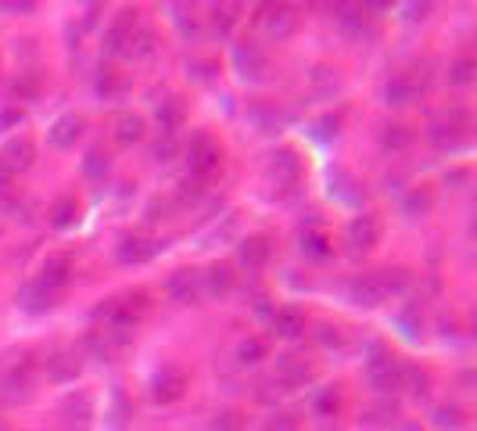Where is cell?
Returning a JSON list of instances; mask_svg holds the SVG:
<instances>
[{"instance_id": "obj_37", "label": "cell", "mask_w": 477, "mask_h": 431, "mask_svg": "<svg viewBox=\"0 0 477 431\" xmlns=\"http://www.w3.org/2000/svg\"><path fill=\"white\" fill-rule=\"evenodd\" d=\"M309 86L320 94V98H330L338 86H341V79H338V68H327V65H316L313 72H309Z\"/></svg>"}, {"instance_id": "obj_2", "label": "cell", "mask_w": 477, "mask_h": 431, "mask_svg": "<svg viewBox=\"0 0 477 431\" xmlns=\"http://www.w3.org/2000/svg\"><path fill=\"white\" fill-rule=\"evenodd\" d=\"M406 288V274L402 270H380V274H362L352 281L348 299L362 309H377L380 302H388V295Z\"/></svg>"}, {"instance_id": "obj_17", "label": "cell", "mask_w": 477, "mask_h": 431, "mask_svg": "<svg viewBox=\"0 0 477 431\" xmlns=\"http://www.w3.org/2000/svg\"><path fill=\"white\" fill-rule=\"evenodd\" d=\"M269 255H273V244H269L266 234H251V237H244V241L237 244V259H241V267H244L248 274H258V270L269 263Z\"/></svg>"}, {"instance_id": "obj_25", "label": "cell", "mask_w": 477, "mask_h": 431, "mask_svg": "<svg viewBox=\"0 0 477 431\" xmlns=\"http://www.w3.org/2000/svg\"><path fill=\"white\" fill-rule=\"evenodd\" d=\"M234 288V267L230 263H212L205 274H202V291L205 295H227Z\"/></svg>"}, {"instance_id": "obj_35", "label": "cell", "mask_w": 477, "mask_h": 431, "mask_svg": "<svg viewBox=\"0 0 477 431\" xmlns=\"http://www.w3.org/2000/svg\"><path fill=\"white\" fill-rule=\"evenodd\" d=\"M399 388H406L409 395L424 399L431 392V374L420 371V367H402V378H399Z\"/></svg>"}, {"instance_id": "obj_40", "label": "cell", "mask_w": 477, "mask_h": 431, "mask_svg": "<svg viewBox=\"0 0 477 431\" xmlns=\"http://www.w3.org/2000/svg\"><path fill=\"white\" fill-rule=\"evenodd\" d=\"M266 360V341L262 338H244L241 345H237V363L241 367H255V363H262Z\"/></svg>"}, {"instance_id": "obj_42", "label": "cell", "mask_w": 477, "mask_h": 431, "mask_svg": "<svg viewBox=\"0 0 477 431\" xmlns=\"http://www.w3.org/2000/svg\"><path fill=\"white\" fill-rule=\"evenodd\" d=\"M244 413L241 410H219L212 417V431H244Z\"/></svg>"}, {"instance_id": "obj_22", "label": "cell", "mask_w": 477, "mask_h": 431, "mask_svg": "<svg viewBox=\"0 0 477 431\" xmlns=\"http://www.w3.org/2000/svg\"><path fill=\"white\" fill-rule=\"evenodd\" d=\"M29 388H33V367L22 363V367H12L0 381V395L8 403H19V399H29Z\"/></svg>"}, {"instance_id": "obj_34", "label": "cell", "mask_w": 477, "mask_h": 431, "mask_svg": "<svg viewBox=\"0 0 477 431\" xmlns=\"http://www.w3.org/2000/svg\"><path fill=\"white\" fill-rule=\"evenodd\" d=\"M431 205H434V198H431V191H427V188H409V191H406V198H402V216L420 219V216H427V212H431Z\"/></svg>"}, {"instance_id": "obj_20", "label": "cell", "mask_w": 477, "mask_h": 431, "mask_svg": "<svg viewBox=\"0 0 477 431\" xmlns=\"http://www.w3.org/2000/svg\"><path fill=\"white\" fill-rule=\"evenodd\" d=\"M83 116H76V112H65V116H58L54 123H51V130H47V140L54 144V148H72L79 137H83Z\"/></svg>"}, {"instance_id": "obj_33", "label": "cell", "mask_w": 477, "mask_h": 431, "mask_svg": "<svg viewBox=\"0 0 477 431\" xmlns=\"http://www.w3.org/2000/svg\"><path fill=\"white\" fill-rule=\"evenodd\" d=\"M409 144H413V130H409V126H402V123H388L385 130H380V148L392 151V155L406 151Z\"/></svg>"}, {"instance_id": "obj_27", "label": "cell", "mask_w": 477, "mask_h": 431, "mask_svg": "<svg viewBox=\"0 0 477 431\" xmlns=\"http://www.w3.org/2000/svg\"><path fill=\"white\" fill-rule=\"evenodd\" d=\"M183 116H187V112H183V101H179V98H165V101L155 108V119H158V126H162L165 137H172V133L183 126Z\"/></svg>"}, {"instance_id": "obj_24", "label": "cell", "mask_w": 477, "mask_h": 431, "mask_svg": "<svg viewBox=\"0 0 477 431\" xmlns=\"http://www.w3.org/2000/svg\"><path fill=\"white\" fill-rule=\"evenodd\" d=\"M61 417H65V424H72V427H86L90 417H93L90 395H86V392H68V395L61 399Z\"/></svg>"}, {"instance_id": "obj_5", "label": "cell", "mask_w": 477, "mask_h": 431, "mask_svg": "<svg viewBox=\"0 0 477 431\" xmlns=\"http://www.w3.org/2000/svg\"><path fill=\"white\" fill-rule=\"evenodd\" d=\"M424 91H427V76H417V68H395V72L385 79V105L406 108V105H413Z\"/></svg>"}, {"instance_id": "obj_32", "label": "cell", "mask_w": 477, "mask_h": 431, "mask_svg": "<svg viewBox=\"0 0 477 431\" xmlns=\"http://www.w3.org/2000/svg\"><path fill=\"white\" fill-rule=\"evenodd\" d=\"M47 219H51L54 230H68V227H76V223H79V202H76V198H58V202L51 205Z\"/></svg>"}, {"instance_id": "obj_4", "label": "cell", "mask_w": 477, "mask_h": 431, "mask_svg": "<svg viewBox=\"0 0 477 431\" xmlns=\"http://www.w3.org/2000/svg\"><path fill=\"white\" fill-rule=\"evenodd\" d=\"M427 133H431V144L438 151H456V148H463L470 140V116L463 108H449L431 123Z\"/></svg>"}, {"instance_id": "obj_3", "label": "cell", "mask_w": 477, "mask_h": 431, "mask_svg": "<svg viewBox=\"0 0 477 431\" xmlns=\"http://www.w3.org/2000/svg\"><path fill=\"white\" fill-rule=\"evenodd\" d=\"M187 177H195V180H202V184H209L216 172L223 169V148L205 133V130H198L195 137H190V144H187Z\"/></svg>"}, {"instance_id": "obj_51", "label": "cell", "mask_w": 477, "mask_h": 431, "mask_svg": "<svg viewBox=\"0 0 477 431\" xmlns=\"http://www.w3.org/2000/svg\"><path fill=\"white\" fill-rule=\"evenodd\" d=\"M22 123V112L19 108H8V112H0V130H12Z\"/></svg>"}, {"instance_id": "obj_41", "label": "cell", "mask_w": 477, "mask_h": 431, "mask_svg": "<svg viewBox=\"0 0 477 431\" xmlns=\"http://www.w3.org/2000/svg\"><path fill=\"white\" fill-rule=\"evenodd\" d=\"M83 172H86L90 180H105L108 177V155L105 151H90L83 158Z\"/></svg>"}, {"instance_id": "obj_31", "label": "cell", "mask_w": 477, "mask_h": 431, "mask_svg": "<svg viewBox=\"0 0 477 431\" xmlns=\"http://www.w3.org/2000/svg\"><path fill=\"white\" fill-rule=\"evenodd\" d=\"M155 51H158L155 33L144 29V26H137L133 36H130V44H126V58H133V61H147V58H155Z\"/></svg>"}, {"instance_id": "obj_8", "label": "cell", "mask_w": 477, "mask_h": 431, "mask_svg": "<svg viewBox=\"0 0 477 431\" xmlns=\"http://www.w3.org/2000/svg\"><path fill=\"white\" fill-rule=\"evenodd\" d=\"M234 68H237V76L244 83H262L269 76V54L258 44L244 40V44L234 47Z\"/></svg>"}, {"instance_id": "obj_49", "label": "cell", "mask_w": 477, "mask_h": 431, "mask_svg": "<svg viewBox=\"0 0 477 431\" xmlns=\"http://www.w3.org/2000/svg\"><path fill=\"white\" fill-rule=\"evenodd\" d=\"M172 155H176V140L172 137H165V140L155 144V162H172Z\"/></svg>"}, {"instance_id": "obj_23", "label": "cell", "mask_w": 477, "mask_h": 431, "mask_svg": "<svg viewBox=\"0 0 477 431\" xmlns=\"http://www.w3.org/2000/svg\"><path fill=\"white\" fill-rule=\"evenodd\" d=\"M269 327H273V334L276 338H283V341H295V338H302L306 334V316L298 313V309H276L273 313V320H269Z\"/></svg>"}, {"instance_id": "obj_10", "label": "cell", "mask_w": 477, "mask_h": 431, "mask_svg": "<svg viewBox=\"0 0 477 431\" xmlns=\"http://www.w3.org/2000/svg\"><path fill=\"white\" fill-rule=\"evenodd\" d=\"M258 26L269 40H288L298 29V12L288 4H266L258 8Z\"/></svg>"}, {"instance_id": "obj_38", "label": "cell", "mask_w": 477, "mask_h": 431, "mask_svg": "<svg viewBox=\"0 0 477 431\" xmlns=\"http://www.w3.org/2000/svg\"><path fill=\"white\" fill-rule=\"evenodd\" d=\"M445 76H449V86H470L473 76H477V61L470 54H463V58L449 61V72Z\"/></svg>"}, {"instance_id": "obj_16", "label": "cell", "mask_w": 477, "mask_h": 431, "mask_svg": "<svg viewBox=\"0 0 477 431\" xmlns=\"http://www.w3.org/2000/svg\"><path fill=\"white\" fill-rule=\"evenodd\" d=\"M33 158H36V144L29 137H15L4 144V151H0V169L15 177V172H26L33 165Z\"/></svg>"}, {"instance_id": "obj_54", "label": "cell", "mask_w": 477, "mask_h": 431, "mask_svg": "<svg viewBox=\"0 0 477 431\" xmlns=\"http://www.w3.org/2000/svg\"><path fill=\"white\" fill-rule=\"evenodd\" d=\"M0 8H4V12H33L36 4H0Z\"/></svg>"}, {"instance_id": "obj_13", "label": "cell", "mask_w": 477, "mask_h": 431, "mask_svg": "<svg viewBox=\"0 0 477 431\" xmlns=\"http://www.w3.org/2000/svg\"><path fill=\"white\" fill-rule=\"evenodd\" d=\"M377 241H380V227H377L373 216H355V219L345 227V244H348L352 255H366V251H373Z\"/></svg>"}, {"instance_id": "obj_45", "label": "cell", "mask_w": 477, "mask_h": 431, "mask_svg": "<svg viewBox=\"0 0 477 431\" xmlns=\"http://www.w3.org/2000/svg\"><path fill=\"white\" fill-rule=\"evenodd\" d=\"M316 341L323 345V349H341V345H345L341 331H338V327H330V323H323V327L316 331Z\"/></svg>"}, {"instance_id": "obj_15", "label": "cell", "mask_w": 477, "mask_h": 431, "mask_svg": "<svg viewBox=\"0 0 477 431\" xmlns=\"http://www.w3.org/2000/svg\"><path fill=\"white\" fill-rule=\"evenodd\" d=\"M155 255H158V241H151V237L126 234L115 244V259H119L123 267H140V263H147V259H155Z\"/></svg>"}, {"instance_id": "obj_46", "label": "cell", "mask_w": 477, "mask_h": 431, "mask_svg": "<svg viewBox=\"0 0 477 431\" xmlns=\"http://www.w3.org/2000/svg\"><path fill=\"white\" fill-rule=\"evenodd\" d=\"M266 431H298V417H291V413H273V417L266 420Z\"/></svg>"}, {"instance_id": "obj_18", "label": "cell", "mask_w": 477, "mask_h": 431, "mask_svg": "<svg viewBox=\"0 0 477 431\" xmlns=\"http://www.w3.org/2000/svg\"><path fill=\"white\" fill-rule=\"evenodd\" d=\"M338 29L348 36V40H373V15L366 8H338Z\"/></svg>"}, {"instance_id": "obj_6", "label": "cell", "mask_w": 477, "mask_h": 431, "mask_svg": "<svg viewBox=\"0 0 477 431\" xmlns=\"http://www.w3.org/2000/svg\"><path fill=\"white\" fill-rule=\"evenodd\" d=\"M399 378H402V363H399L392 353H385V349H373V360L366 363V381H370V388L380 392V395H388V392L399 388Z\"/></svg>"}, {"instance_id": "obj_36", "label": "cell", "mask_w": 477, "mask_h": 431, "mask_svg": "<svg viewBox=\"0 0 477 431\" xmlns=\"http://www.w3.org/2000/svg\"><path fill=\"white\" fill-rule=\"evenodd\" d=\"M309 403H313V410H316L320 417H334V413L341 410V388H338V385H327V388H316Z\"/></svg>"}, {"instance_id": "obj_12", "label": "cell", "mask_w": 477, "mask_h": 431, "mask_svg": "<svg viewBox=\"0 0 477 431\" xmlns=\"http://www.w3.org/2000/svg\"><path fill=\"white\" fill-rule=\"evenodd\" d=\"M165 295L176 302V306H195L205 291H202V274L198 270H172L169 281H165Z\"/></svg>"}, {"instance_id": "obj_11", "label": "cell", "mask_w": 477, "mask_h": 431, "mask_svg": "<svg viewBox=\"0 0 477 431\" xmlns=\"http://www.w3.org/2000/svg\"><path fill=\"white\" fill-rule=\"evenodd\" d=\"M269 177H273V184H276L280 191H295V188L302 184V158H298V151H291V148L273 151V158H269Z\"/></svg>"}, {"instance_id": "obj_47", "label": "cell", "mask_w": 477, "mask_h": 431, "mask_svg": "<svg viewBox=\"0 0 477 431\" xmlns=\"http://www.w3.org/2000/svg\"><path fill=\"white\" fill-rule=\"evenodd\" d=\"M237 8H212V22H216V29L227 36L230 29H234V22H237V15H234Z\"/></svg>"}, {"instance_id": "obj_29", "label": "cell", "mask_w": 477, "mask_h": 431, "mask_svg": "<svg viewBox=\"0 0 477 431\" xmlns=\"http://www.w3.org/2000/svg\"><path fill=\"white\" fill-rule=\"evenodd\" d=\"M399 403H392V399H380V403H373V406H366L362 410V424H370V427H388V424H395L399 420Z\"/></svg>"}, {"instance_id": "obj_26", "label": "cell", "mask_w": 477, "mask_h": 431, "mask_svg": "<svg viewBox=\"0 0 477 431\" xmlns=\"http://www.w3.org/2000/svg\"><path fill=\"white\" fill-rule=\"evenodd\" d=\"M144 133H147V126H144V116L123 112V116L115 119V140H119L123 148H133V144H140V140H144Z\"/></svg>"}, {"instance_id": "obj_44", "label": "cell", "mask_w": 477, "mask_h": 431, "mask_svg": "<svg viewBox=\"0 0 477 431\" xmlns=\"http://www.w3.org/2000/svg\"><path fill=\"white\" fill-rule=\"evenodd\" d=\"M98 91L108 98V94H119L123 91V79H119V72L115 68H105L101 76H98Z\"/></svg>"}, {"instance_id": "obj_52", "label": "cell", "mask_w": 477, "mask_h": 431, "mask_svg": "<svg viewBox=\"0 0 477 431\" xmlns=\"http://www.w3.org/2000/svg\"><path fill=\"white\" fill-rule=\"evenodd\" d=\"M406 12H409L406 19H413V22H417V19H427V12H431V4H420V8H417V4H409Z\"/></svg>"}, {"instance_id": "obj_43", "label": "cell", "mask_w": 477, "mask_h": 431, "mask_svg": "<svg viewBox=\"0 0 477 431\" xmlns=\"http://www.w3.org/2000/svg\"><path fill=\"white\" fill-rule=\"evenodd\" d=\"M434 424H438V427H463V410H459L456 403H441V406L434 410Z\"/></svg>"}, {"instance_id": "obj_7", "label": "cell", "mask_w": 477, "mask_h": 431, "mask_svg": "<svg viewBox=\"0 0 477 431\" xmlns=\"http://www.w3.org/2000/svg\"><path fill=\"white\" fill-rule=\"evenodd\" d=\"M130 341H133L130 331L98 327V331H90V334H86V353H90L93 360H101V363H112V360H119V353L126 349Z\"/></svg>"}, {"instance_id": "obj_9", "label": "cell", "mask_w": 477, "mask_h": 431, "mask_svg": "<svg viewBox=\"0 0 477 431\" xmlns=\"http://www.w3.org/2000/svg\"><path fill=\"white\" fill-rule=\"evenodd\" d=\"M183 392H187V371L183 367L165 363L162 371H155V378H151V403L169 406V403L183 399Z\"/></svg>"}, {"instance_id": "obj_1", "label": "cell", "mask_w": 477, "mask_h": 431, "mask_svg": "<svg viewBox=\"0 0 477 431\" xmlns=\"http://www.w3.org/2000/svg\"><path fill=\"white\" fill-rule=\"evenodd\" d=\"M147 313H151V295L140 291V288H133V291H123V295L101 302L98 309H93V323H98V327H112V331H130V334H133V327H137Z\"/></svg>"}, {"instance_id": "obj_30", "label": "cell", "mask_w": 477, "mask_h": 431, "mask_svg": "<svg viewBox=\"0 0 477 431\" xmlns=\"http://www.w3.org/2000/svg\"><path fill=\"white\" fill-rule=\"evenodd\" d=\"M133 29H137V22H133L130 15H123L115 26H108V33H105V51H108V54H126V44H130Z\"/></svg>"}, {"instance_id": "obj_48", "label": "cell", "mask_w": 477, "mask_h": 431, "mask_svg": "<svg viewBox=\"0 0 477 431\" xmlns=\"http://www.w3.org/2000/svg\"><path fill=\"white\" fill-rule=\"evenodd\" d=\"M338 130H341V116H327V119H320V123H316V137H320V140L338 137Z\"/></svg>"}, {"instance_id": "obj_50", "label": "cell", "mask_w": 477, "mask_h": 431, "mask_svg": "<svg viewBox=\"0 0 477 431\" xmlns=\"http://www.w3.org/2000/svg\"><path fill=\"white\" fill-rule=\"evenodd\" d=\"M399 323L406 327V334H409V338H417V334H420V327H424V320H420V316H413V313H402V316H399Z\"/></svg>"}, {"instance_id": "obj_28", "label": "cell", "mask_w": 477, "mask_h": 431, "mask_svg": "<svg viewBox=\"0 0 477 431\" xmlns=\"http://www.w3.org/2000/svg\"><path fill=\"white\" fill-rule=\"evenodd\" d=\"M54 299H58V295H51L47 288H40L36 281L19 291V306H22L26 313H47V309H54Z\"/></svg>"}, {"instance_id": "obj_14", "label": "cell", "mask_w": 477, "mask_h": 431, "mask_svg": "<svg viewBox=\"0 0 477 431\" xmlns=\"http://www.w3.org/2000/svg\"><path fill=\"white\" fill-rule=\"evenodd\" d=\"M309 378H313V363H309L306 356H298V353H283V356H276V381L288 388V392L302 388Z\"/></svg>"}, {"instance_id": "obj_39", "label": "cell", "mask_w": 477, "mask_h": 431, "mask_svg": "<svg viewBox=\"0 0 477 431\" xmlns=\"http://www.w3.org/2000/svg\"><path fill=\"white\" fill-rule=\"evenodd\" d=\"M298 248H302V255H309V259H327V255H330V237H327L323 230H306V234L298 237Z\"/></svg>"}, {"instance_id": "obj_21", "label": "cell", "mask_w": 477, "mask_h": 431, "mask_svg": "<svg viewBox=\"0 0 477 431\" xmlns=\"http://www.w3.org/2000/svg\"><path fill=\"white\" fill-rule=\"evenodd\" d=\"M72 281V263L65 255H58V259H47V263L40 267V277H36V284L40 288H47L51 295H58L65 284Z\"/></svg>"}, {"instance_id": "obj_19", "label": "cell", "mask_w": 477, "mask_h": 431, "mask_svg": "<svg viewBox=\"0 0 477 431\" xmlns=\"http://www.w3.org/2000/svg\"><path fill=\"white\" fill-rule=\"evenodd\" d=\"M79 371H83V363H79V353L76 349H54L47 356V378L54 385H72L79 378Z\"/></svg>"}, {"instance_id": "obj_53", "label": "cell", "mask_w": 477, "mask_h": 431, "mask_svg": "<svg viewBox=\"0 0 477 431\" xmlns=\"http://www.w3.org/2000/svg\"><path fill=\"white\" fill-rule=\"evenodd\" d=\"M8 191H12V172L0 169V195H8Z\"/></svg>"}]
</instances>
